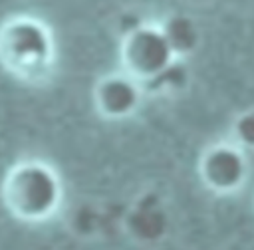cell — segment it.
<instances>
[{"instance_id":"obj_1","label":"cell","mask_w":254,"mask_h":250,"mask_svg":"<svg viewBox=\"0 0 254 250\" xmlns=\"http://www.w3.org/2000/svg\"><path fill=\"white\" fill-rule=\"evenodd\" d=\"M4 206L20 220L40 222L62 204L64 187L56 171L42 161L16 163L0 187Z\"/></svg>"},{"instance_id":"obj_2","label":"cell","mask_w":254,"mask_h":250,"mask_svg":"<svg viewBox=\"0 0 254 250\" xmlns=\"http://www.w3.org/2000/svg\"><path fill=\"white\" fill-rule=\"evenodd\" d=\"M52 58V40L48 30L30 18L8 22L0 30V63L22 77L42 73Z\"/></svg>"},{"instance_id":"obj_3","label":"cell","mask_w":254,"mask_h":250,"mask_svg":"<svg viewBox=\"0 0 254 250\" xmlns=\"http://www.w3.org/2000/svg\"><path fill=\"white\" fill-rule=\"evenodd\" d=\"M121 60L131 77L149 81L175 60V52L161 28L139 26L125 34Z\"/></svg>"},{"instance_id":"obj_4","label":"cell","mask_w":254,"mask_h":250,"mask_svg":"<svg viewBox=\"0 0 254 250\" xmlns=\"http://www.w3.org/2000/svg\"><path fill=\"white\" fill-rule=\"evenodd\" d=\"M202 183L214 192H230L238 188L246 175V163L240 151L228 145L208 149L198 165Z\"/></svg>"},{"instance_id":"obj_5","label":"cell","mask_w":254,"mask_h":250,"mask_svg":"<svg viewBox=\"0 0 254 250\" xmlns=\"http://www.w3.org/2000/svg\"><path fill=\"white\" fill-rule=\"evenodd\" d=\"M141 101V91L135 77L107 75L95 87V107L103 117L123 119L131 115Z\"/></svg>"},{"instance_id":"obj_6","label":"cell","mask_w":254,"mask_h":250,"mask_svg":"<svg viewBox=\"0 0 254 250\" xmlns=\"http://www.w3.org/2000/svg\"><path fill=\"white\" fill-rule=\"evenodd\" d=\"M171 50L175 52V56H185L190 54L196 44H198V30L194 26V22L187 16H173L167 20V24L161 28Z\"/></svg>"},{"instance_id":"obj_7","label":"cell","mask_w":254,"mask_h":250,"mask_svg":"<svg viewBox=\"0 0 254 250\" xmlns=\"http://www.w3.org/2000/svg\"><path fill=\"white\" fill-rule=\"evenodd\" d=\"M145 83H149L151 89H179V87H185L187 83V69L185 65L173 60L161 73H157Z\"/></svg>"},{"instance_id":"obj_8","label":"cell","mask_w":254,"mask_h":250,"mask_svg":"<svg viewBox=\"0 0 254 250\" xmlns=\"http://www.w3.org/2000/svg\"><path fill=\"white\" fill-rule=\"evenodd\" d=\"M236 135L244 145L254 147V111L252 113H244L236 121Z\"/></svg>"}]
</instances>
